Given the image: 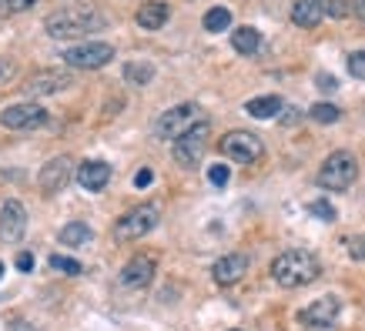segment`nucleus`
Instances as JSON below:
<instances>
[{"instance_id":"obj_18","label":"nucleus","mask_w":365,"mask_h":331,"mask_svg":"<svg viewBox=\"0 0 365 331\" xmlns=\"http://www.w3.org/2000/svg\"><path fill=\"white\" fill-rule=\"evenodd\" d=\"M322 17H325V4L322 0H295V7H292V23H299V27H319Z\"/></svg>"},{"instance_id":"obj_15","label":"nucleus","mask_w":365,"mask_h":331,"mask_svg":"<svg viewBox=\"0 0 365 331\" xmlns=\"http://www.w3.org/2000/svg\"><path fill=\"white\" fill-rule=\"evenodd\" d=\"M155 258L151 254H134L131 261L121 268V285L124 288H148L151 281H155Z\"/></svg>"},{"instance_id":"obj_3","label":"nucleus","mask_w":365,"mask_h":331,"mask_svg":"<svg viewBox=\"0 0 365 331\" xmlns=\"http://www.w3.org/2000/svg\"><path fill=\"white\" fill-rule=\"evenodd\" d=\"M355 177H359V161H355L352 151H332V154L322 161L315 181L325 191H345L355 184Z\"/></svg>"},{"instance_id":"obj_25","label":"nucleus","mask_w":365,"mask_h":331,"mask_svg":"<svg viewBox=\"0 0 365 331\" xmlns=\"http://www.w3.org/2000/svg\"><path fill=\"white\" fill-rule=\"evenodd\" d=\"M51 271H61V275H71V278H78L84 268H81V261H74V258H67V254H51Z\"/></svg>"},{"instance_id":"obj_38","label":"nucleus","mask_w":365,"mask_h":331,"mask_svg":"<svg viewBox=\"0 0 365 331\" xmlns=\"http://www.w3.org/2000/svg\"><path fill=\"white\" fill-rule=\"evenodd\" d=\"M4 271H7V268H4V261H0V278H4Z\"/></svg>"},{"instance_id":"obj_11","label":"nucleus","mask_w":365,"mask_h":331,"mask_svg":"<svg viewBox=\"0 0 365 331\" xmlns=\"http://www.w3.org/2000/svg\"><path fill=\"white\" fill-rule=\"evenodd\" d=\"M71 177H78L74 161H71L67 154H61V157H51V161L41 167L37 184H41V191H44V194H61V191L71 184Z\"/></svg>"},{"instance_id":"obj_29","label":"nucleus","mask_w":365,"mask_h":331,"mask_svg":"<svg viewBox=\"0 0 365 331\" xmlns=\"http://www.w3.org/2000/svg\"><path fill=\"white\" fill-rule=\"evenodd\" d=\"M349 258L352 261H365V234H355L349 241Z\"/></svg>"},{"instance_id":"obj_22","label":"nucleus","mask_w":365,"mask_h":331,"mask_svg":"<svg viewBox=\"0 0 365 331\" xmlns=\"http://www.w3.org/2000/svg\"><path fill=\"white\" fill-rule=\"evenodd\" d=\"M124 80L134 84V88L151 84V80H155V64H148V61H131V64H124Z\"/></svg>"},{"instance_id":"obj_27","label":"nucleus","mask_w":365,"mask_h":331,"mask_svg":"<svg viewBox=\"0 0 365 331\" xmlns=\"http://www.w3.org/2000/svg\"><path fill=\"white\" fill-rule=\"evenodd\" d=\"M349 74L365 80V51H352V54H349Z\"/></svg>"},{"instance_id":"obj_24","label":"nucleus","mask_w":365,"mask_h":331,"mask_svg":"<svg viewBox=\"0 0 365 331\" xmlns=\"http://www.w3.org/2000/svg\"><path fill=\"white\" fill-rule=\"evenodd\" d=\"M309 117L315 124H335L339 117H342V110L335 107V104H312V107H309Z\"/></svg>"},{"instance_id":"obj_5","label":"nucleus","mask_w":365,"mask_h":331,"mask_svg":"<svg viewBox=\"0 0 365 331\" xmlns=\"http://www.w3.org/2000/svg\"><path fill=\"white\" fill-rule=\"evenodd\" d=\"M198 121H205L198 104H178V107L165 110V114L155 121V137L158 141H178L181 134L191 131Z\"/></svg>"},{"instance_id":"obj_16","label":"nucleus","mask_w":365,"mask_h":331,"mask_svg":"<svg viewBox=\"0 0 365 331\" xmlns=\"http://www.w3.org/2000/svg\"><path fill=\"white\" fill-rule=\"evenodd\" d=\"M108 181H111V164H104V161H84L78 167V184L84 191H101Z\"/></svg>"},{"instance_id":"obj_8","label":"nucleus","mask_w":365,"mask_h":331,"mask_svg":"<svg viewBox=\"0 0 365 331\" xmlns=\"http://www.w3.org/2000/svg\"><path fill=\"white\" fill-rule=\"evenodd\" d=\"M64 61H67V67H74V70H98V67L114 61V47L104 44V41H84V44L64 51Z\"/></svg>"},{"instance_id":"obj_19","label":"nucleus","mask_w":365,"mask_h":331,"mask_svg":"<svg viewBox=\"0 0 365 331\" xmlns=\"http://www.w3.org/2000/svg\"><path fill=\"white\" fill-rule=\"evenodd\" d=\"M232 47L245 57L258 54V51H262V33L255 31V27H238V31L232 33Z\"/></svg>"},{"instance_id":"obj_12","label":"nucleus","mask_w":365,"mask_h":331,"mask_svg":"<svg viewBox=\"0 0 365 331\" xmlns=\"http://www.w3.org/2000/svg\"><path fill=\"white\" fill-rule=\"evenodd\" d=\"M339 311H342V301L335 298V295H325V298L312 301L305 311H299V321L305 328H332Z\"/></svg>"},{"instance_id":"obj_35","label":"nucleus","mask_w":365,"mask_h":331,"mask_svg":"<svg viewBox=\"0 0 365 331\" xmlns=\"http://www.w3.org/2000/svg\"><path fill=\"white\" fill-rule=\"evenodd\" d=\"M17 268L21 271H34V254H27V251L17 254Z\"/></svg>"},{"instance_id":"obj_32","label":"nucleus","mask_w":365,"mask_h":331,"mask_svg":"<svg viewBox=\"0 0 365 331\" xmlns=\"http://www.w3.org/2000/svg\"><path fill=\"white\" fill-rule=\"evenodd\" d=\"M37 0H0V7H7L11 14H21V11H31Z\"/></svg>"},{"instance_id":"obj_30","label":"nucleus","mask_w":365,"mask_h":331,"mask_svg":"<svg viewBox=\"0 0 365 331\" xmlns=\"http://www.w3.org/2000/svg\"><path fill=\"white\" fill-rule=\"evenodd\" d=\"M14 78H17V64L11 57H0V84H11Z\"/></svg>"},{"instance_id":"obj_2","label":"nucleus","mask_w":365,"mask_h":331,"mask_svg":"<svg viewBox=\"0 0 365 331\" xmlns=\"http://www.w3.org/2000/svg\"><path fill=\"white\" fill-rule=\"evenodd\" d=\"M108 27V17L94 7H64L57 14H47L44 17V31L54 37V41H67V37H84V33L104 31Z\"/></svg>"},{"instance_id":"obj_21","label":"nucleus","mask_w":365,"mask_h":331,"mask_svg":"<svg viewBox=\"0 0 365 331\" xmlns=\"http://www.w3.org/2000/svg\"><path fill=\"white\" fill-rule=\"evenodd\" d=\"M94 238V231H91L84 221H67L64 228L57 231V241L61 244H67V248H78V244H84V241H91Z\"/></svg>"},{"instance_id":"obj_13","label":"nucleus","mask_w":365,"mask_h":331,"mask_svg":"<svg viewBox=\"0 0 365 331\" xmlns=\"http://www.w3.org/2000/svg\"><path fill=\"white\" fill-rule=\"evenodd\" d=\"M27 231V211L21 201H4L0 208V241L4 244H17Z\"/></svg>"},{"instance_id":"obj_39","label":"nucleus","mask_w":365,"mask_h":331,"mask_svg":"<svg viewBox=\"0 0 365 331\" xmlns=\"http://www.w3.org/2000/svg\"><path fill=\"white\" fill-rule=\"evenodd\" d=\"M232 331H242V328H232Z\"/></svg>"},{"instance_id":"obj_36","label":"nucleus","mask_w":365,"mask_h":331,"mask_svg":"<svg viewBox=\"0 0 365 331\" xmlns=\"http://www.w3.org/2000/svg\"><path fill=\"white\" fill-rule=\"evenodd\" d=\"M349 7H352V14L359 21H365V0H349Z\"/></svg>"},{"instance_id":"obj_10","label":"nucleus","mask_w":365,"mask_h":331,"mask_svg":"<svg viewBox=\"0 0 365 331\" xmlns=\"http://www.w3.org/2000/svg\"><path fill=\"white\" fill-rule=\"evenodd\" d=\"M0 124L11 127V131H34V127H44L47 124V110L41 104H34V100H24V104L0 110Z\"/></svg>"},{"instance_id":"obj_23","label":"nucleus","mask_w":365,"mask_h":331,"mask_svg":"<svg viewBox=\"0 0 365 331\" xmlns=\"http://www.w3.org/2000/svg\"><path fill=\"white\" fill-rule=\"evenodd\" d=\"M201 27H205L208 33H225L228 27H232V11H228V7H211V11L205 14Z\"/></svg>"},{"instance_id":"obj_37","label":"nucleus","mask_w":365,"mask_h":331,"mask_svg":"<svg viewBox=\"0 0 365 331\" xmlns=\"http://www.w3.org/2000/svg\"><path fill=\"white\" fill-rule=\"evenodd\" d=\"M11 331H34V325H27V321H14Z\"/></svg>"},{"instance_id":"obj_34","label":"nucleus","mask_w":365,"mask_h":331,"mask_svg":"<svg viewBox=\"0 0 365 331\" xmlns=\"http://www.w3.org/2000/svg\"><path fill=\"white\" fill-rule=\"evenodd\" d=\"M319 88L322 90H339V80H335L332 74H319Z\"/></svg>"},{"instance_id":"obj_7","label":"nucleus","mask_w":365,"mask_h":331,"mask_svg":"<svg viewBox=\"0 0 365 331\" xmlns=\"http://www.w3.org/2000/svg\"><path fill=\"white\" fill-rule=\"evenodd\" d=\"M208 141H211V124L198 121L191 131H185L178 137L175 147H171V154H175V161L181 167H195L201 157H205V151H208Z\"/></svg>"},{"instance_id":"obj_14","label":"nucleus","mask_w":365,"mask_h":331,"mask_svg":"<svg viewBox=\"0 0 365 331\" xmlns=\"http://www.w3.org/2000/svg\"><path fill=\"white\" fill-rule=\"evenodd\" d=\"M248 268H252L248 254L232 251V254H225V258H218V261L211 265V278H215L222 288H228V285H238V281L248 275Z\"/></svg>"},{"instance_id":"obj_4","label":"nucleus","mask_w":365,"mask_h":331,"mask_svg":"<svg viewBox=\"0 0 365 331\" xmlns=\"http://www.w3.org/2000/svg\"><path fill=\"white\" fill-rule=\"evenodd\" d=\"M158 221H161L158 204H138V208H131L128 214H121V218L114 221V241H121V244L138 241V238L155 231Z\"/></svg>"},{"instance_id":"obj_1","label":"nucleus","mask_w":365,"mask_h":331,"mask_svg":"<svg viewBox=\"0 0 365 331\" xmlns=\"http://www.w3.org/2000/svg\"><path fill=\"white\" fill-rule=\"evenodd\" d=\"M319 275H322L319 258L312 251H302V248H288L272 261V281L278 288H288V291L312 285Z\"/></svg>"},{"instance_id":"obj_31","label":"nucleus","mask_w":365,"mask_h":331,"mask_svg":"<svg viewBox=\"0 0 365 331\" xmlns=\"http://www.w3.org/2000/svg\"><path fill=\"white\" fill-rule=\"evenodd\" d=\"M322 4H325V14H329V17H345V14L352 11L345 0H322Z\"/></svg>"},{"instance_id":"obj_6","label":"nucleus","mask_w":365,"mask_h":331,"mask_svg":"<svg viewBox=\"0 0 365 331\" xmlns=\"http://www.w3.org/2000/svg\"><path fill=\"white\" fill-rule=\"evenodd\" d=\"M218 147H222V154L228 157V161H235V164H255V161H262V154H265L262 137L252 131H228L222 141H218Z\"/></svg>"},{"instance_id":"obj_33","label":"nucleus","mask_w":365,"mask_h":331,"mask_svg":"<svg viewBox=\"0 0 365 331\" xmlns=\"http://www.w3.org/2000/svg\"><path fill=\"white\" fill-rule=\"evenodd\" d=\"M151 181H155V171H151V167H141V171L134 174V188H151Z\"/></svg>"},{"instance_id":"obj_20","label":"nucleus","mask_w":365,"mask_h":331,"mask_svg":"<svg viewBox=\"0 0 365 331\" xmlns=\"http://www.w3.org/2000/svg\"><path fill=\"white\" fill-rule=\"evenodd\" d=\"M278 110H282V98L275 94H265V98H252L245 104V114H252L258 121H268V117H275Z\"/></svg>"},{"instance_id":"obj_9","label":"nucleus","mask_w":365,"mask_h":331,"mask_svg":"<svg viewBox=\"0 0 365 331\" xmlns=\"http://www.w3.org/2000/svg\"><path fill=\"white\" fill-rule=\"evenodd\" d=\"M74 84V74L71 70H61V67H47V70H34L31 78L24 80V94L27 98H47V94H61Z\"/></svg>"},{"instance_id":"obj_17","label":"nucleus","mask_w":365,"mask_h":331,"mask_svg":"<svg viewBox=\"0 0 365 331\" xmlns=\"http://www.w3.org/2000/svg\"><path fill=\"white\" fill-rule=\"evenodd\" d=\"M168 17H171V7H168L165 0H148L144 7H138V27H144V31L165 27Z\"/></svg>"},{"instance_id":"obj_28","label":"nucleus","mask_w":365,"mask_h":331,"mask_svg":"<svg viewBox=\"0 0 365 331\" xmlns=\"http://www.w3.org/2000/svg\"><path fill=\"white\" fill-rule=\"evenodd\" d=\"M309 211L315 214V218H322V221H335V208L329 204V201H312Z\"/></svg>"},{"instance_id":"obj_26","label":"nucleus","mask_w":365,"mask_h":331,"mask_svg":"<svg viewBox=\"0 0 365 331\" xmlns=\"http://www.w3.org/2000/svg\"><path fill=\"white\" fill-rule=\"evenodd\" d=\"M208 181L215 184V188H225V184L232 181V167H225V164H211V167H208Z\"/></svg>"}]
</instances>
